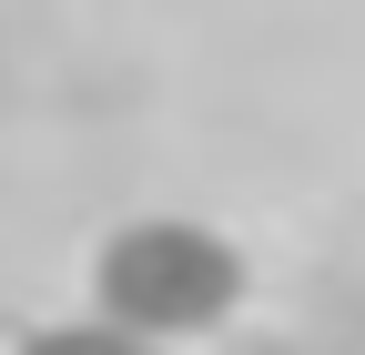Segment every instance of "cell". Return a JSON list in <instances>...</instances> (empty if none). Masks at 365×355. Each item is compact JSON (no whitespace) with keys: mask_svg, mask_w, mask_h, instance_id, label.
<instances>
[{"mask_svg":"<svg viewBox=\"0 0 365 355\" xmlns=\"http://www.w3.org/2000/svg\"><path fill=\"white\" fill-rule=\"evenodd\" d=\"M91 294H102V315L132 325L143 345H182V335H213L223 315L244 304V254L223 244L213 224H122L91 264Z\"/></svg>","mask_w":365,"mask_h":355,"instance_id":"cell-1","label":"cell"},{"mask_svg":"<svg viewBox=\"0 0 365 355\" xmlns=\"http://www.w3.org/2000/svg\"><path fill=\"white\" fill-rule=\"evenodd\" d=\"M21 355H163V345H143V335H132V325H112V315H71V325L21 335Z\"/></svg>","mask_w":365,"mask_h":355,"instance_id":"cell-2","label":"cell"}]
</instances>
